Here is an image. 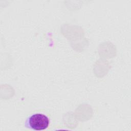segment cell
Segmentation results:
<instances>
[{"instance_id": "obj_1", "label": "cell", "mask_w": 131, "mask_h": 131, "mask_svg": "<svg viewBox=\"0 0 131 131\" xmlns=\"http://www.w3.org/2000/svg\"><path fill=\"white\" fill-rule=\"evenodd\" d=\"M50 120L46 115L41 113H35L27 118L25 126L35 130H42L47 129Z\"/></svg>"}]
</instances>
